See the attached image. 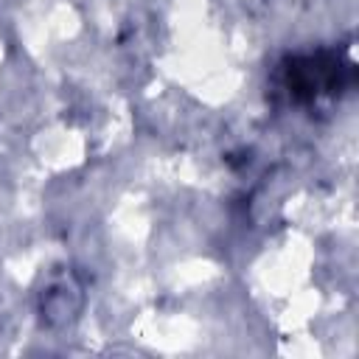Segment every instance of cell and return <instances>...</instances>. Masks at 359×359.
<instances>
[{
    "instance_id": "1",
    "label": "cell",
    "mask_w": 359,
    "mask_h": 359,
    "mask_svg": "<svg viewBox=\"0 0 359 359\" xmlns=\"http://www.w3.org/2000/svg\"><path fill=\"white\" fill-rule=\"evenodd\" d=\"M353 59L337 48H317L306 53L283 56L269 73V90L275 107L283 109H320L339 101L353 87Z\"/></svg>"
}]
</instances>
